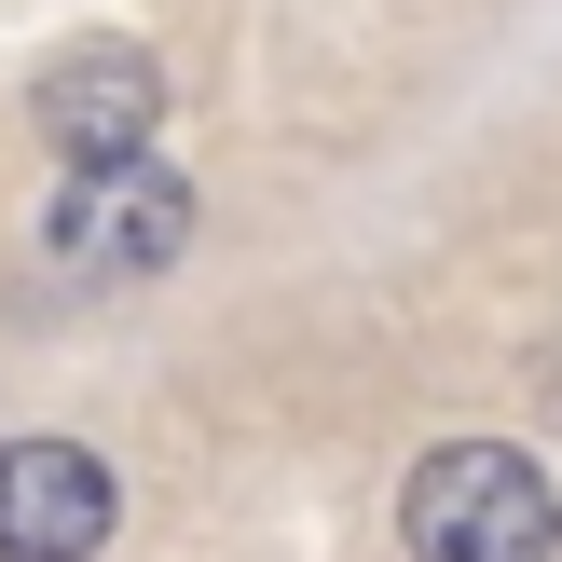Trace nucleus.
<instances>
[{"label": "nucleus", "instance_id": "f257e3e1", "mask_svg": "<svg viewBox=\"0 0 562 562\" xmlns=\"http://www.w3.org/2000/svg\"><path fill=\"white\" fill-rule=\"evenodd\" d=\"M412 562H549L562 549V494L521 439H439L398 494Z\"/></svg>", "mask_w": 562, "mask_h": 562}, {"label": "nucleus", "instance_id": "f03ea898", "mask_svg": "<svg viewBox=\"0 0 562 562\" xmlns=\"http://www.w3.org/2000/svg\"><path fill=\"white\" fill-rule=\"evenodd\" d=\"M42 247H55V274H82V289H110V274H165L192 247V192L165 179L151 151H137V165H69Z\"/></svg>", "mask_w": 562, "mask_h": 562}, {"label": "nucleus", "instance_id": "7ed1b4c3", "mask_svg": "<svg viewBox=\"0 0 562 562\" xmlns=\"http://www.w3.org/2000/svg\"><path fill=\"white\" fill-rule=\"evenodd\" d=\"M27 124H42L69 165H137L151 124H165V69L137 42H69L42 82H27Z\"/></svg>", "mask_w": 562, "mask_h": 562}, {"label": "nucleus", "instance_id": "20e7f679", "mask_svg": "<svg viewBox=\"0 0 562 562\" xmlns=\"http://www.w3.org/2000/svg\"><path fill=\"white\" fill-rule=\"evenodd\" d=\"M110 467L82 439H14L0 453V562H97L110 549Z\"/></svg>", "mask_w": 562, "mask_h": 562}]
</instances>
